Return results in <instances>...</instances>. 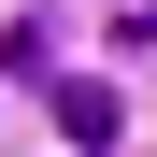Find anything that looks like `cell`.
Listing matches in <instances>:
<instances>
[{
	"instance_id": "obj_1",
	"label": "cell",
	"mask_w": 157,
	"mask_h": 157,
	"mask_svg": "<svg viewBox=\"0 0 157 157\" xmlns=\"http://www.w3.org/2000/svg\"><path fill=\"white\" fill-rule=\"evenodd\" d=\"M57 128H71V157H100V143L128 128V100H114V86H57Z\"/></svg>"
}]
</instances>
